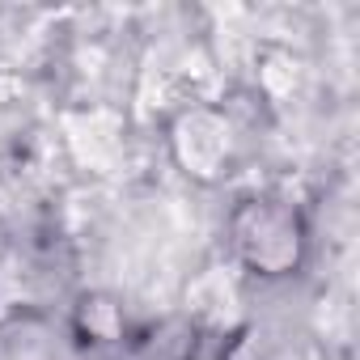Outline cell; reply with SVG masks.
Returning a JSON list of instances; mask_svg holds the SVG:
<instances>
[{
	"label": "cell",
	"instance_id": "6da1fadb",
	"mask_svg": "<svg viewBox=\"0 0 360 360\" xmlns=\"http://www.w3.org/2000/svg\"><path fill=\"white\" fill-rule=\"evenodd\" d=\"M233 242H238V255L259 276H288V271H297V263L305 255L301 217L271 200H250L233 217Z\"/></svg>",
	"mask_w": 360,
	"mask_h": 360
}]
</instances>
